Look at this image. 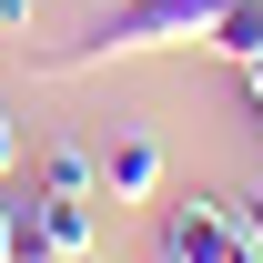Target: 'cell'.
<instances>
[{
    "label": "cell",
    "mask_w": 263,
    "mask_h": 263,
    "mask_svg": "<svg viewBox=\"0 0 263 263\" xmlns=\"http://www.w3.org/2000/svg\"><path fill=\"white\" fill-rule=\"evenodd\" d=\"M233 233H243V243L263 253V193H233Z\"/></svg>",
    "instance_id": "52a82bcc"
},
{
    "label": "cell",
    "mask_w": 263,
    "mask_h": 263,
    "mask_svg": "<svg viewBox=\"0 0 263 263\" xmlns=\"http://www.w3.org/2000/svg\"><path fill=\"white\" fill-rule=\"evenodd\" d=\"M0 31H31V0H0Z\"/></svg>",
    "instance_id": "30bf717a"
},
{
    "label": "cell",
    "mask_w": 263,
    "mask_h": 263,
    "mask_svg": "<svg viewBox=\"0 0 263 263\" xmlns=\"http://www.w3.org/2000/svg\"><path fill=\"white\" fill-rule=\"evenodd\" d=\"M152 263H193V253H172V243H152Z\"/></svg>",
    "instance_id": "4fadbf2b"
},
{
    "label": "cell",
    "mask_w": 263,
    "mask_h": 263,
    "mask_svg": "<svg viewBox=\"0 0 263 263\" xmlns=\"http://www.w3.org/2000/svg\"><path fill=\"white\" fill-rule=\"evenodd\" d=\"M10 172H21V111L0 101V182H10Z\"/></svg>",
    "instance_id": "ba28073f"
},
{
    "label": "cell",
    "mask_w": 263,
    "mask_h": 263,
    "mask_svg": "<svg viewBox=\"0 0 263 263\" xmlns=\"http://www.w3.org/2000/svg\"><path fill=\"white\" fill-rule=\"evenodd\" d=\"M10 213H21V202H10ZM21 233H31L51 263H91V202H81V193H31Z\"/></svg>",
    "instance_id": "7a4b0ae2"
},
{
    "label": "cell",
    "mask_w": 263,
    "mask_h": 263,
    "mask_svg": "<svg viewBox=\"0 0 263 263\" xmlns=\"http://www.w3.org/2000/svg\"><path fill=\"white\" fill-rule=\"evenodd\" d=\"M21 253V213H10V202H0V263Z\"/></svg>",
    "instance_id": "9c48e42d"
},
{
    "label": "cell",
    "mask_w": 263,
    "mask_h": 263,
    "mask_svg": "<svg viewBox=\"0 0 263 263\" xmlns=\"http://www.w3.org/2000/svg\"><path fill=\"white\" fill-rule=\"evenodd\" d=\"M202 51H223L233 71L263 61V0H223V10H213V31H202Z\"/></svg>",
    "instance_id": "5b68a950"
},
{
    "label": "cell",
    "mask_w": 263,
    "mask_h": 263,
    "mask_svg": "<svg viewBox=\"0 0 263 263\" xmlns=\"http://www.w3.org/2000/svg\"><path fill=\"white\" fill-rule=\"evenodd\" d=\"M41 193H81V202H91L101 193V162L81 152V142H51V152H41Z\"/></svg>",
    "instance_id": "8992f818"
},
{
    "label": "cell",
    "mask_w": 263,
    "mask_h": 263,
    "mask_svg": "<svg viewBox=\"0 0 263 263\" xmlns=\"http://www.w3.org/2000/svg\"><path fill=\"white\" fill-rule=\"evenodd\" d=\"M101 193L111 202H152L162 193V142H152V132H122V142L101 152Z\"/></svg>",
    "instance_id": "277c9868"
},
{
    "label": "cell",
    "mask_w": 263,
    "mask_h": 263,
    "mask_svg": "<svg viewBox=\"0 0 263 263\" xmlns=\"http://www.w3.org/2000/svg\"><path fill=\"white\" fill-rule=\"evenodd\" d=\"M243 91H253V111H263V61H243Z\"/></svg>",
    "instance_id": "8fae6325"
},
{
    "label": "cell",
    "mask_w": 263,
    "mask_h": 263,
    "mask_svg": "<svg viewBox=\"0 0 263 263\" xmlns=\"http://www.w3.org/2000/svg\"><path fill=\"white\" fill-rule=\"evenodd\" d=\"M152 243H172V253H193V263H223L243 233H233V202H202V193H193V202H172V213H162Z\"/></svg>",
    "instance_id": "3957f363"
},
{
    "label": "cell",
    "mask_w": 263,
    "mask_h": 263,
    "mask_svg": "<svg viewBox=\"0 0 263 263\" xmlns=\"http://www.w3.org/2000/svg\"><path fill=\"white\" fill-rule=\"evenodd\" d=\"M213 10L223 0H111L91 31L71 41V51H41V81H81V71H111V61H142V51H172V41H193L202 51V31H213Z\"/></svg>",
    "instance_id": "6da1fadb"
},
{
    "label": "cell",
    "mask_w": 263,
    "mask_h": 263,
    "mask_svg": "<svg viewBox=\"0 0 263 263\" xmlns=\"http://www.w3.org/2000/svg\"><path fill=\"white\" fill-rule=\"evenodd\" d=\"M223 263H263V253H253V243H233V253H223Z\"/></svg>",
    "instance_id": "7c38bea8"
}]
</instances>
